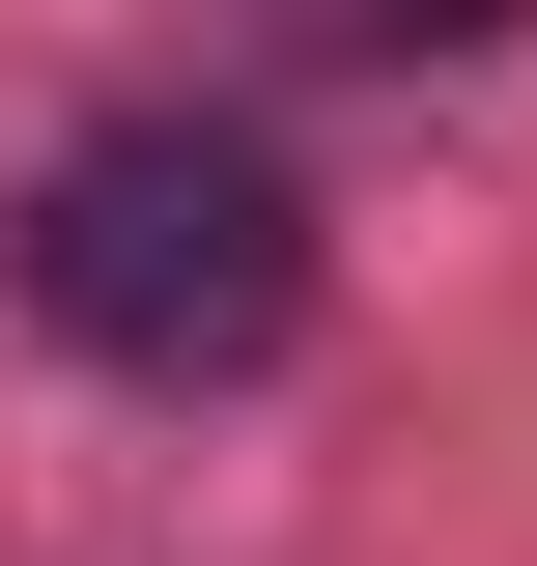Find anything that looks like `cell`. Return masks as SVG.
Segmentation results:
<instances>
[{
  "label": "cell",
  "mask_w": 537,
  "mask_h": 566,
  "mask_svg": "<svg viewBox=\"0 0 537 566\" xmlns=\"http://www.w3.org/2000/svg\"><path fill=\"white\" fill-rule=\"evenodd\" d=\"M29 312H57L85 368H255L283 312H312V199H283L255 142L141 114V142H57V199H29Z\"/></svg>",
  "instance_id": "6da1fadb"
}]
</instances>
